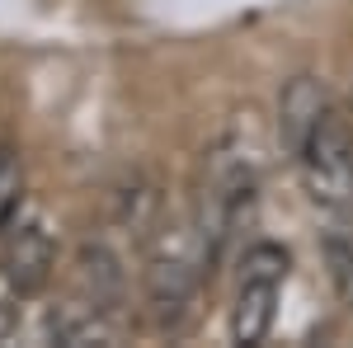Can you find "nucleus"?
Masks as SVG:
<instances>
[{
    "label": "nucleus",
    "mask_w": 353,
    "mask_h": 348,
    "mask_svg": "<svg viewBox=\"0 0 353 348\" xmlns=\"http://www.w3.org/2000/svg\"><path fill=\"white\" fill-rule=\"evenodd\" d=\"M259 212V165L241 136H221L203 156L198 174V203H193V236L208 268L226 264L231 245Z\"/></svg>",
    "instance_id": "nucleus-1"
},
{
    "label": "nucleus",
    "mask_w": 353,
    "mask_h": 348,
    "mask_svg": "<svg viewBox=\"0 0 353 348\" xmlns=\"http://www.w3.org/2000/svg\"><path fill=\"white\" fill-rule=\"evenodd\" d=\"M292 165H297L301 188L321 216H353V136L334 104L301 141Z\"/></svg>",
    "instance_id": "nucleus-2"
},
{
    "label": "nucleus",
    "mask_w": 353,
    "mask_h": 348,
    "mask_svg": "<svg viewBox=\"0 0 353 348\" xmlns=\"http://www.w3.org/2000/svg\"><path fill=\"white\" fill-rule=\"evenodd\" d=\"M203 273L212 278V268H208L203 249H198V236L165 240L151 254L141 287H146V316H151V325L161 334H174L179 325L189 320L193 301H198V287H203Z\"/></svg>",
    "instance_id": "nucleus-3"
},
{
    "label": "nucleus",
    "mask_w": 353,
    "mask_h": 348,
    "mask_svg": "<svg viewBox=\"0 0 353 348\" xmlns=\"http://www.w3.org/2000/svg\"><path fill=\"white\" fill-rule=\"evenodd\" d=\"M292 254L273 240H259L245 249L241 259V287H236V306H231V339L245 348L264 344L273 320H278V296L288 283Z\"/></svg>",
    "instance_id": "nucleus-4"
},
{
    "label": "nucleus",
    "mask_w": 353,
    "mask_h": 348,
    "mask_svg": "<svg viewBox=\"0 0 353 348\" xmlns=\"http://www.w3.org/2000/svg\"><path fill=\"white\" fill-rule=\"evenodd\" d=\"M57 273V240L43 216H14L0 231V283L10 296H38Z\"/></svg>",
    "instance_id": "nucleus-5"
},
{
    "label": "nucleus",
    "mask_w": 353,
    "mask_h": 348,
    "mask_svg": "<svg viewBox=\"0 0 353 348\" xmlns=\"http://www.w3.org/2000/svg\"><path fill=\"white\" fill-rule=\"evenodd\" d=\"M330 94L316 76H292L278 94V141H283V156L292 161L301 151V141L311 136V127L325 118Z\"/></svg>",
    "instance_id": "nucleus-6"
},
{
    "label": "nucleus",
    "mask_w": 353,
    "mask_h": 348,
    "mask_svg": "<svg viewBox=\"0 0 353 348\" xmlns=\"http://www.w3.org/2000/svg\"><path fill=\"white\" fill-rule=\"evenodd\" d=\"M76 283H81L85 301H90L94 311H104V316H109L113 306L123 301V292H128V273L118 264V254L99 240L81 245V254H76Z\"/></svg>",
    "instance_id": "nucleus-7"
},
{
    "label": "nucleus",
    "mask_w": 353,
    "mask_h": 348,
    "mask_svg": "<svg viewBox=\"0 0 353 348\" xmlns=\"http://www.w3.org/2000/svg\"><path fill=\"white\" fill-rule=\"evenodd\" d=\"M43 334L52 344H66V348H85V344H113V329H109V316L94 311L90 301H66V306H52L48 320H43Z\"/></svg>",
    "instance_id": "nucleus-8"
},
{
    "label": "nucleus",
    "mask_w": 353,
    "mask_h": 348,
    "mask_svg": "<svg viewBox=\"0 0 353 348\" xmlns=\"http://www.w3.org/2000/svg\"><path fill=\"white\" fill-rule=\"evenodd\" d=\"M321 254H325V273L334 296L344 306H353V216H325Z\"/></svg>",
    "instance_id": "nucleus-9"
},
{
    "label": "nucleus",
    "mask_w": 353,
    "mask_h": 348,
    "mask_svg": "<svg viewBox=\"0 0 353 348\" xmlns=\"http://www.w3.org/2000/svg\"><path fill=\"white\" fill-rule=\"evenodd\" d=\"M24 212V161L19 146L0 141V231Z\"/></svg>",
    "instance_id": "nucleus-10"
}]
</instances>
